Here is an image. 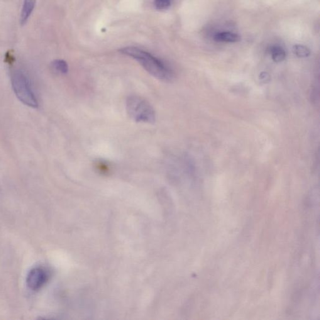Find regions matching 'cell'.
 I'll return each mask as SVG.
<instances>
[{"label":"cell","instance_id":"6da1fadb","mask_svg":"<svg viewBox=\"0 0 320 320\" xmlns=\"http://www.w3.org/2000/svg\"><path fill=\"white\" fill-rule=\"evenodd\" d=\"M119 51L122 54L128 56L137 61L150 75L159 80L170 82L174 78V74L170 68L162 61L145 51L133 46L121 48Z\"/></svg>","mask_w":320,"mask_h":320},{"label":"cell","instance_id":"7a4b0ae2","mask_svg":"<svg viewBox=\"0 0 320 320\" xmlns=\"http://www.w3.org/2000/svg\"><path fill=\"white\" fill-rule=\"evenodd\" d=\"M127 113L137 123L153 124L156 121V114L153 107L145 99L136 95L127 98Z\"/></svg>","mask_w":320,"mask_h":320},{"label":"cell","instance_id":"3957f363","mask_svg":"<svg viewBox=\"0 0 320 320\" xmlns=\"http://www.w3.org/2000/svg\"><path fill=\"white\" fill-rule=\"evenodd\" d=\"M11 85L16 96L24 105L37 108L38 101L34 94L29 79L21 71L12 73Z\"/></svg>","mask_w":320,"mask_h":320},{"label":"cell","instance_id":"277c9868","mask_svg":"<svg viewBox=\"0 0 320 320\" xmlns=\"http://www.w3.org/2000/svg\"><path fill=\"white\" fill-rule=\"evenodd\" d=\"M47 270L43 267H36L29 272L26 277V284L30 289L36 291L40 290L48 280Z\"/></svg>","mask_w":320,"mask_h":320},{"label":"cell","instance_id":"5b68a950","mask_svg":"<svg viewBox=\"0 0 320 320\" xmlns=\"http://www.w3.org/2000/svg\"><path fill=\"white\" fill-rule=\"evenodd\" d=\"M36 0H24L23 8H22L20 23L24 25L30 18L31 13L35 8Z\"/></svg>","mask_w":320,"mask_h":320},{"label":"cell","instance_id":"8992f818","mask_svg":"<svg viewBox=\"0 0 320 320\" xmlns=\"http://www.w3.org/2000/svg\"><path fill=\"white\" fill-rule=\"evenodd\" d=\"M214 40L219 42L236 43L241 40L238 34L231 32H220L214 36Z\"/></svg>","mask_w":320,"mask_h":320},{"label":"cell","instance_id":"52a82bcc","mask_svg":"<svg viewBox=\"0 0 320 320\" xmlns=\"http://www.w3.org/2000/svg\"><path fill=\"white\" fill-rule=\"evenodd\" d=\"M270 54L273 61L276 63H280L284 61L286 58V52L282 47L280 46H274L270 49Z\"/></svg>","mask_w":320,"mask_h":320},{"label":"cell","instance_id":"ba28073f","mask_svg":"<svg viewBox=\"0 0 320 320\" xmlns=\"http://www.w3.org/2000/svg\"><path fill=\"white\" fill-rule=\"evenodd\" d=\"M52 68L56 72L61 74H67L68 72V66L67 62L63 60H56L52 62Z\"/></svg>","mask_w":320,"mask_h":320},{"label":"cell","instance_id":"9c48e42d","mask_svg":"<svg viewBox=\"0 0 320 320\" xmlns=\"http://www.w3.org/2000/svg\"><path fill=\"white\" fill-rule=\"evenodd\" d=\"M293 51L297 57L299 58H306L310 55V50L304 45H296L293 46Z\"/></svg>","mask_w":320,"mask_h":320},{"label":"cell","instance_id":"30bf717a","mask_svg":"<svg viewBox=\"0 0 320 320\" xmlns=\"http://www.w3.org/2000/svg\"><path fill=\"white\" fill-rule=\"evenodd\" d=\"M172 0H155V6L158 10H165L171 5Z\"/></svg>","mask_w":320,"mask_h":320},{"label":"cell","instance_id":"8fae6325","mask_svg":"<svg viewBox=\"0 0 320 320\" xmlns=\"http://www.w3.org/2000/svg\"><path fill=\"white\" fill-rule=\"evenodd\" d=\"M269 75L266 73H263L262 74L260 75V78L263 82H268V80L270 79Z\"/></svg>","mask_w":320,"mask_h":320}]
</instances>
